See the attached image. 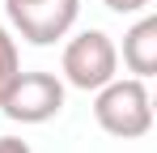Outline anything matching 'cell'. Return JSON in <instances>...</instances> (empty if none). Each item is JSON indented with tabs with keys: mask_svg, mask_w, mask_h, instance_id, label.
Here are the masks:
<instances>
[{
	"mask_svg": "<svg viewBox=\"0 0 157 153\" xmlns=\"http://www.w3.org/2000/svg\"><path fill=\"white\" fill-rule=\"evenodd\" d=\"M123 64L140 81H149L157 73V17H140L123 34Z\"/></svg>",
	"mask_w": 157,
	"mask_h": 153,
	"instance_id": "obj_5",
	"label": "cell"
},
{
	"mask_svg": "<svg viewBox=\"0 0 157 153\" xmlns=\"http://www.w3.org/2000/svg\"><path fill=\"white\" fill-rule=\"evenodd\" d=\"M59 73L72 89H102L110 76L119 73V51L110 43V34L102 30H81L64 43V55H59Z\"/></svg>",
	"mask_w": 157,
	"mask_h": 153,
	"instance_id": "obj_2",
	"label": "cell"
},
{
	"mask_svg": "<svg viewBox=\"0 0 157 153\" xmlns=\"http://www.w3.org/2000/svg\"><path fill=\"white\" fill-rule=\"evenodd\" d=\"M102 4L110 9V13H144L153 0H102Z\"/></svg>",
	"mask_w": 157,
	"mask_h": 153,
	"instance_id": "obj_7",
	"label": "cell"
},
{
	"mask_svg": "<svg viewBox=\"0 0 157 153\" xmlns=\"http://www.w3.org/2000/svg\"><path fill=\"white\" fill-rule=\"evenodd\" d=\"M94 119L102 132L119 136V140H136L153 128V98H149V85L140 76H110L102 89H94Z\"/></svg>",
	"mask_w": 157,
	"mask_h": 153,
	"instance_id": "obj_1",
	"label": "cell"
},
{
	"mask_svg": "<svg viewBox=\"0 0 157 153\" xmlns=\"http://www.w3.org/2000/svg\"><path fill=\"white\" fill-rule=\"evenodd\" d=\"M17 73H21V51H17V38L0 26V94H4V85H9Z\"/></svg>",
	"mask_w": 157,
	"mask_h": 153,
	"instance_id": "obj_6",
	"label": "cell"
},
{
	"mask_svg": "<svg viewBox=\"0 0 157 153\" xmlns=\"http://www.w3.org/2000/svg\"><path fill=\"white\" fill-rule=\"evenodd\" d=\"M0 153H30V145L17 136H0Z\"/></svg>",
	"mask_w": 157,
	"mask_h": 153,
	"instance_id": "obj_8",
	"label": "cell"
},
{
	"mask_svg": "<svg viewBox=\"0 0 157 153\" xmlns=\"http://www.w3.org/2000/svg\"><path fill=\"white\" fill-rule=\"evenodd\" d=\"M4 13H9L13 30L26 43L51 47L72 30V22L81 13V0H4Z\"/></svg>",
	"mask_w": 157,
	"mask_h": 153,
	"instance_id": "obj_4",
	"label": "cell"
},
{
	"mask_svg": "<svg viewBox=\"0 0 157 153\" xmlns=\"http://www.w3.org/2000/svg\"><path fill=\"white\" fill-rule=\"evenodd\" d=\"M0 111L13 124H47L64 111V81L55 73H17L0 94Z\"/></svg>",
	"mask_w": 157,
	"mask_h": 153,
	"instance_id": "obj_3",
	"label": "cell"
}]
</instances>
